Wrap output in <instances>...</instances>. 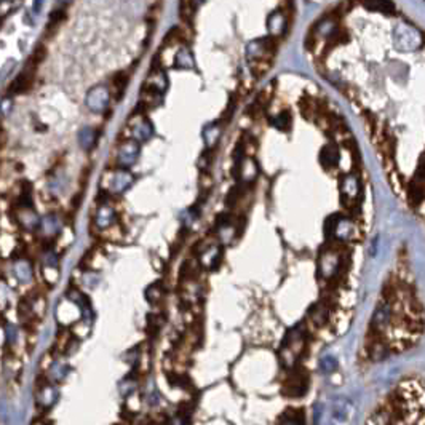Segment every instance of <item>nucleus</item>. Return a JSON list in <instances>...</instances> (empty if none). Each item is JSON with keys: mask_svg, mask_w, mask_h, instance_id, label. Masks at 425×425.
<instances>
[{"mask_svg": "<svg viewBox=\"0 0 425 425\" xmlns=\"http://www.w3.org/2000/svg\"><path fill=\"white\" fill-rule=\"evenodd\" d=\"M128 85V75L125 72H118L113 75L112 79V87H113V95H115L117 101L121 100V96H123V91Z\"/></svg>", "mask_w": 425, "mask_h": 425, "instance_id": "nucleus-9", "label": "nucleus"}, {"mask_svg": "<svg viewBox=\"0 0 425 425\" xmlns=\"http://www.w3.org/2000/svg\"><path fill=\"white\" fill-rule=\"evenodd\" d=\"M291 121H293L291 113L288 112V110H285V112L280 113V115H278L275 120H273V125H275L277 128H280V130L288 131V130L291 128Z\"/></svg>", "mask_w": 425, "mask_h": 425, "instance_id": "nucleus-12", "label": "nucleus"}, {"mask_svg": "<svg viewBox=\"0 0 425 425\" xmlns=\"http://www.w3.org/2000/svg\"><path fill=\"white\" fill-rule=\"evenodd\" d=\"M138 155V144L134 142H126L123 147L120 149V155L118 160L125 163V158H128V163H134V158Z\"/></svg>", "mask_w": 425, "mask_h": 425, "instance_id": "nucleus-11", "label": "nucleus"}, {"mask_svg": "<svg viewBox=\"0 0 425 425\" xmlns=\"http://www.w3.org/2000/svg\"><path fill=\"white\" fill-rule=\"evenodd\" d=\"M307 392V373L304 371H296L290 377L286 379L283 385V393L288 397L299 398Z\"/></svg>", "mask_w": 425, "mask_h": 425, "instance_id": "nucleus-3", "label": "nucleus"}, {"mask_svg": "<svg viewBox=\"0 0 425 425\" xmlns=\"http://www.w3.org/2000/svg\"><path fill=\"white\" fill-rule=\"evenodd\" d=\"M45 56H47V48H45L43 45H39V47L34 50L32 56L29 58L27 64H29V66H34V67H39V64L45 59Z\"/></svg>", "mask_w": 425, "mask_h": 425, "instance_id": "nucleus-13", "label": "nucleus"}, {"mask_svg": "<svg viewBox=\"0 0 425 425\" xmlns=\"http://www.w3.org/2000/svg\"><path fill=\"white\" fill-rule=\"evenodd\" d=\"M197 14L195 0H181L179 2V18L186 26H192Z\"/></svg>", "mask_w": 425, "mask_h": 425, "instance_id": "nucleus-6", "label": "nucleus"}, {"mask_svg": "<svg viewBox=\"0 0 425 425\" xmlns=\"http://www.w3.org/2000/svg\"><path fill=\"white\" fill-rule=\"evenodd\" d=\"M35 71H37V67L27 64L26 69L13 80V83L10 85V93L16 95V93H24V91H27L30 87H32V83H34Z\"/></svg>", "mask_w": 425, "mask_h": 425, "instance_id": "nucleus-4", "label": "nucleus"}, {"mask_svg": "<svg viewBox=\"0 0 425 425\" xmlns=\"http://www.w3.org/2000/svg\"><path fill=\"white\" fill-rule=\"evenodd\" d=\"M321 369L324 371V373H331V371L336 369V360L331 358V356H326V358H323V361H321Z\"/></svg>", "mask_w": 425, "mask_h": 425, "instance_id": "nucleus-15", "label": "nucleus"}, {"mask_svg": "<svg viewBox=\"0 0 425 425\" xmlns=\"http://www.w3.org/2000/svg\"><path fill=\"white\" fill-rule=\"evenodd\" d=\"M379 422L425 424V387L416 381L401 382L384 406Z\"/></svg>", "mask_w": 425, "mask_h": 425, "instance_id": "nucleus-2", "label": "nucleus"}, {"mask_svg": "<svg viewBox=\"0 0 425 425\" xmlns=\"http://www.w3.org/2000/svg\"><path fill=\"white\" fill-rule=\"evenodd\" d=\"M360 3L371 11H379L384 14L395 13V5L392 0H360Z\"/></svg>", "mask_w": 425, "mask_h": 425, "instance_id": "nucleus-7", "label": "nucleus"}, {"mask_svg": "<svg viewBox=\"0 0 425 425\" xmlns=\"http://www.w3.org/2000/svg\"><path fill=\"white\" fill-rule=\"evenodd\" d=\"M425 315L411 285L397 275L384 286L369 324L368 345L373 361L413 347L424 331Z\"/></svg>", "mask_w": 425, "mask_h": 425, "instance_id": "nucleus-1", "label": "nucleus"}, {"mask_svg": "<svg viewBox=\"0 0 425 425\" xmlns=\"http://www.w3.org/2000/svg\"><path fill=\"white\" fill-rule=\"evenodd\" d=\"M240 199H241V189H240L238 186H235V187L230 189V192L227 194V197H225V205H227L229 208H233L235 205L238 203Z\"/></svg>", "mask_w": 425, "mask_h": 425, "instance_id": "nucleus-14", "label": "nucleus"}, {"mask_svg": "<svg viewBox=\"0 0 425 425\" xmlns=\"http://www.w3.org/2000/svg\"><path fill=\"white\" fill-rule=\"evenodd\" d=\"M186 42H187L186 30L182 29V27L174 26V27L170 30V32H168V35H166V39H165L163 45H165V47H173V45H182V43H186Z\"/></svg>", "mask_w": 425, "mask_h": 425, "instance_id": "nucleus-8", "label": "nucleus"}, {"mask_svg": "<svg viewBox=\"0 0 425 425\" xmlns=\"http://www.w3.org/2000/svg\"><path fill=\"white\" fill-rule=\"evenodd\" d=\"M339 158H340L339 149L334 146V144H328V146H324L320 152V162L326 170H331L334 166H337Z\"/></svg>", "mask_w": 425, "mask_h": 425, "instance_id": "nucleus-5", "label": "nucleus"}, {"mask_svg": "<svg viewBox=\"0 0 425 425\" xmlns=\"http://www.w3.org/2000/svg\"><path fill=\"white\" fill-rule=\"evenodd\" d=\"M282 424H304V413L302 409H286L278 419Z\"/></svg>", "mask_w": 425, "mask_h": 425, "instance_id": "nucleus-10", "label": "nucleus"}]
</instances>
